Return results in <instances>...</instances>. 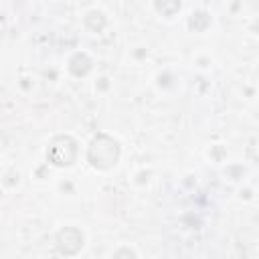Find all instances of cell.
I'll list each match as a JSON object with an SVG mask.
<instances>
[{
	"instance_id": "cell-1",
	"label": "cell",
	"mask_w": 259,
	"mask_h": 259,
	"mask_svg": "<svg viewBox=\"0 0 259 259\" xmlns=\"http://www.w3.org/2000/svg\"><path fill=\"white\" fill-rule=\"evenodd\" d=\"M117 156H119V148L107 136L95 138L91 142V146H89V160L97 168H109V166H113L117 162Z\"/></svg>"
},
{
	"instance_id": "cell-2",
	"label": "cell",
	"mask_w": 259,
	"mask_h": 259,
	"mask_svg": "<svg viewBox=\"0 0 259 259\" xmlns=\"http://www.w3.org/2000/svg\"><path fill=\"white\" fill-rule=\"evenodd\" d=\"M81 245H83V235H81L77 229H65V231H61L59 237H57V247H59V251L65 253V255L77 253V251L81 249Z\"/></svg>"
},
{
	"instance_id": "cell-3",
	"label": "cell",
	"mask_w": 259,
	"mask_h": 259,
	"mask_svg": "<svg viewBox=\"0 0 259 259\" xmlns=\"http://www.w3.org/2000/svg\"><path fill=\"white\" fill-rule=\"evenodd\" d=\"M156 8L166 14V16H172L178 8H180V0H156Z\"/></svg>"
}]
</instances>
